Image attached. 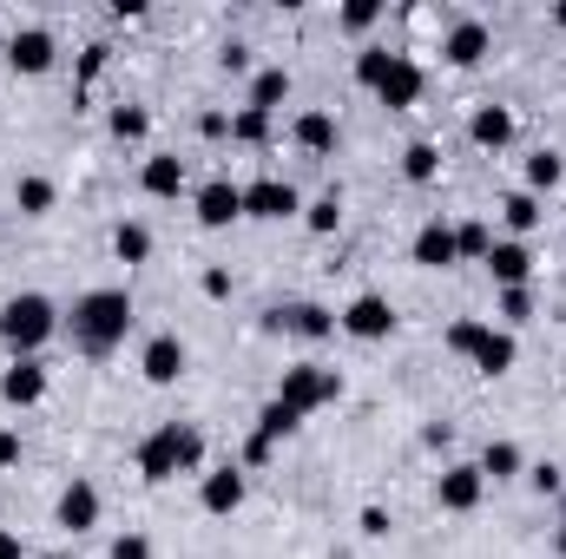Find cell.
Segmentation results:
<instances>
[{"label":"cell","instance_id":"cell-41","mask_svg":"<svg viewBox=\"0 0 566 559\" xmlns=\"http://www.w3.org/2000/svg\"><path fill=\"white\" fill-rule=\"evenodd\" d=\"M271 454H277V441H271V434H251V441H244V461H238V467H264Z\"/></svg>","mask_w":566,"mask_h":559},{"label":"cell","instance_id":"cell-38","mask_svg":"<svg viewBox=\"0 0 566 559\" xmlns=\"http://www.w3.org/2000/svg\"><path fill=\"white\" fill-rule=\"evenodd\" d=\"M336 20H343V33H369V27L382 20V0H349Z\"/></svg>","mask_w":566,"mask_h":559},{"label":"cell","instance_id":"cell-8","mask_svg":"<svg viewBox=\"0 0 566 559\" xmlns=\"http://www.w3.org/2000/svg\"><path fill=\"white\" fill-rule=\"evenodd\" d=\"M191 211H198V224H205V231H224V224H238V218H244V184L211 178V184H198Z\"/></svg>","mask_w":566,"mask_h":559},{"label":"cell","instance_id":"cell-33","mask_svg":"<svg viewBox=\"0 0 566 559\" xmlns=\"http://www.w3.org/2000/svg\"><path fill=\"white\" fill-rule=\"evenodd\" d=\"M488 329H494V323L461 316V323H448V336H441V342H448V356H468V362H474V349H481V336H488Z\"/></svg>","mask_w":566,"mask_h":559},{"label":"cell","instance_id":"cell-43","mask_svg":"<svg viewBox=\"0 0 566 559\" xmlns=\"http://www.w3.org/2000/svg\"><path fill=\"white\" fill-rule=\"evenodd\" d=\"M198 133H205V139H231V113H205Z\"/></svg>","mask_w":566,"mask_h":559},{"label":"cell","instance_id":"cell-36","mask_svg":"<svg viewBox=\"0 0 566 559\" xmlns=\"http://www.w3.org/2000/svg\"><path fill=\"white\" fill-rule=\"evenodd\" d=\"M389 60H396L389 46H363V53H356V80L376 93V86H382V73H389Z\"/></svg>","mask_w":566,"mask_h":559},{"label":"cell","instance_id":"cell-42","mask_svg":"<svg viewBox=\"0 0 566 559\" xmlns=\"http://www.w3.org/2000/svg\"><path fill=\"white\" fill-rule=\"evenodd\" d=\"M218 60H224V73H251V46H244V40H231Z\"/></svg>","mask_w":566,"mask_h":559},{"label":"cell","instance_id":"cell-19","mask_svg":"<svg viewBox=\"0 0 566 559\" xmlns=\"http://www.w3.org/2000/svg\"><path fill=\"white\" fill-rule=\"evenodd\" d=\"M290 139H296V151H310V158H329V151H336V113H323V106L296 113Z\"/></svg>","mask_w":566,"mask_h":559},{"label":"cell","instance_id":"cell-17","mask_svg":"<svg viewBox=\"0 0 566 559\" xmlns=\"http://www.w3.org/2000/svg\"><path fill=\"white\" fill-rule=\"evenodd\" d=\"M409 257H416L422 271H454V264H461V251H454V224H448V218H428L422 231H416V244H409Z\"/></svg>","mask_w":566,"mask_h":559},{"label":"cell","instance_id":"cell-20","mask_svg":"<svg viewBox=\"0 0 566 559\" xmlns=\"http://www.w3.org/2000/svg\"><path fill=\"white\" fill-rule=\"evenodd\" d=\"M139 184H145V198H178L185 191V158L178 151H151L139 165Z\"/></svg>","mask_w":566,"mask_h":559},{"label":"cell","instance_id":"cell-51","mask_svg":"<svg viewBox=\"0 0 566 559\" xmlns=\"http://www.w3.org/2000/svg\"><path fill=\"white\" fill-rule=\"evenodd\" d=\"M46 559H66V553H46Z\"/></svg>","mask_w":566,"mask_h":559},{"label":"cell","instance_id":"cell-35","mask_svg":"<svg viewBox=\"0 0 566 559\" xmlns=\"http://www.w3.org/2000/svg\"><path fill=\"white\" fill-rule=\"evenodd\" d=\"M231 139H238V145H264V139H271V113H258V106L231 113Z\"/></svg>","mask_w":566,"mask_h":559},{"label":"cell","instance_id":"cell-32","mask_svg":"<svg viewBox=\"0 0 566 559\" xmlns=\"http://www.w3.org/2000/svg\"><path fill=\"white\" fill-rule=\"evenodd\" d=\"M494 316H501V329H521V323L534 316V283H527V289H501V296H494Z\"/></svg>","mask_w":566,"mask_h":559},{"label":"cell","instance_id":"cell-46","mask_svg":"<svg viewBox=\"0 0 566 559\" xmlns=\"http://www.w3.org/2000/svg\"><path fill=\"white\" fill-rule=\"evenodd\" d=\"M205 296H231V271H205Z\"/></svg>","mask_w":566,"mask_h":559},{"label":"cell","instance_id":"cell-24","mask_svg":"<svg viewBox=\"0 0 566 559\" xmlns=\"http://www.w3.org/2000/svg\"><path fill=\"white\" fill-rule=\"evenodd\" d=\"M474 467H481V481H514V474H527V461H521V447H514V441H488Z\"/></svg>","mask_w":566,"mask_h":559},{"label":"cell","instance_id":"cell-6","mask_svg":"<svg viewBox=\"0 0 566 559\" xmlns=\"http://www.w3.org/2000/svg\"><path fill=\"white\" fill-rule=\"evenodd\" d=\"M481 494H488V481H481L474 461H454V467L434 474V507H441V514H474Z\"/></svg>","mask_w":566,"mask_h":559},{"label":"cell","instance_id":"cell-1","mask_svg":"<svg viewBox=\"0 0 566 559\" xmlns=\"http://www.w3.org/2000/svg\"><path fill=\"white\" fill-rule=\"evenodd\" d=\"M66 329H73V349L99 362V356H113V349L133 336V296H126V289H113V283H106V289L73 296V323H66Z\"/></svg>","mask_w":566,"mask_h":559},{"label":"cell","instance_id":"cell-15","mask_svg":"<svg viewBox=\"0 0 566 559\" xmlns=\"http://www.w3.org/2000/svg\"><path fill=\"white\" fill-rule=\"evenodd\" d=\"M53 53H60V46H53V33H46V27H20V33L7 40V66H13V73H27V80H40V73L53 66Z\"/></svg>","mask_w":566,"mask_h":559},{"label":"cell","instance_id":"cell-39","mask_svg":"<svg viewBox=\"0 0 566 559\" xmlns=\"http://www.w3.org/2000/svg\"><path fill=\"white\" fill-rule=\"evenodd\" d=\"M527 487L541 494V500H560V487H566V474L554 467V461H541V467H527Z\"/></svg>","mask_w":566,"mask_h":559},{"label":"cell","instance_id":"cell-2","mask_svg":"<svg viewBox=\"0 0 566 559\" xmlns=\"http://www.w3.org/2000/svg\"><path fill=\"white\" fill-rule=\"evenodd\" d=\"M205 467V434L191 421H158L139 441V481H171V474H198Z\"/></svg>","mask_w":566,"mask_h":559},{"label":"cell","instance_id":"cell-30","mask_svg":"<svg viewBox=\"0 0 566 559\" xmlns=\"http://www.w3.org/2000/svg\"><path fill=\"white\" fill-rule=\"evenodd\" d=\"M303 224H310L316 238H329V231L343 224V191H323L316 204H303Z\"/></svg>","mask_w":566,"mask_h":559},{"label":"cell","instance_id":"cell-14","mask_svg":"<svg viewBox=\"0 0 566 559\" xmlns=\"http://www.w3.org/2000/svg\"><path fill=\"white\" fill-rule=\"evenodd\" d=\"M488 277H494V289H527V283H534V251H527L521 238H494Z\"/></svg>","mask_w":566,"mask_h":559},{"label":"cell","instance_id":"cell-5","mask_svg":"<svg viewBox=\"0 0 566 559\" xmlns=\"http://www.w3.org/2000/svg\"><path fill=\"white\" fill-rule=\"evenodd\" d=\"M336 329H343V336H356V342H389V336H396V303H389V296H376V289H363V296L336 316Z\"/></svg>","mask_w":566,"mask_h":559},{"label":"cell","instance_id":"cell-23","mask_svg":"<svg viewBox=\"0 0 566 559\" xmlns=\"http://www.w3.org/2000/svg\"><path fill=\"white\" fill-rule=\"evenodd\" d=\"M541 218H547V211H541V198H534V191H507V198H501V224H507L514 238L541 231Z\"/></svg>","mask_w":566,"mask_h":559},{"label":"cell","instance_id":"cell-45","mask_svg":"<svg viewBox=\"0 0 566 559\" xmlns=\"http://www.w3.org/2000/svg\"><path fill=\"white\" fill-rule=\"evenodd\" d=\"M20 461V434L13 428H0V467H13Z\"/></svg>","mask_w":566,"mask_h":559},{"label":"cell","instance_id":"cell-9","mask_svg":"<svg viewBox=\"0 0 566 559\" xmlns=\"http://www.w3.org/2000/svg\"><path fill=\"white\" fill-rule=\"evenodd\" d=\"M185 362H191V349H185L171 329H165V336H151V342L139 349V376L151 382V389H171V382L185 376Z\"/></svg>","mask_w":566,"mask_h":559},{"label":"cell","instance_id":"cell-44","mask_svg":"<svg viewBox=\"0 0 566 559\" xmlns=\"http://www.w3.org/2000/svg\"><path fill=\"white\" fill-rule=\"evenodd\" d=\"M363 534L382 540V534H389V514H382V507H363Z\"/></svg>","mask_w":566,"mask_h":559},{"label":"cell","instance_id":"cell-27","mask_svg":"<svg viewBox=\"0 0 566 559\" xmlns=\"http://www.w3.org/2000/svg\"><path fill=\"white\" fill-rule=\"evenodd\" d=\"M283 99H290V73H283V66H264V73L251 80V106H258V113H277Z\"/></svg>","mask_w":566,"mask_h":559},{"label":"cell","instance_id":"cell-22","mask_svg":"<svg viewBox=\"0 0 566 559\" xmlns=\"http://www.w3.org/2000/svg\"><path fill=\"white\" fill-rule=\"evenodd\" d=\"M514 356H521L514 329H488V336H481V349H474V369L494 382V376H507V369H514Z\"/></svg>","mask_w":566,"mask_h":559},{"label":"cell","instance_id":"cell-13","mask_svg":"<svg viewBox=\"0 0 566 559\" xmlns=\"http://www.w3.org/2000/svg\"><path fill=\"white\" fill-rule=\"evenodd\" d=\"M198 507H205V514H218V520H224V514H238V507H244V467H238V461L211 467V474L198 481Z\"/></svg>","mask_w":566,"mask_h":559},{"label":"cell","instance_id":"cell-3","mask_svg":"<svg viewBox=\"0 0 566 559\" xmlns=\"http://www.w3.org/2000/svg\"><path fill=\"white\" fill-rule=\"evenodd\" d=\"M53 329H60L53 296L20 289V296H7V303H0V342H7V356H40V349L53 342Z\"/></svg>","mask_w":566,"mask_h":559},{"label":"cell","instance_id":"cell-31","mask_svg":"<svg viewBox=\"0 0 566 559\" xmlns=\"http://www.w3.org/2000/svg\"><path fill=\"white\" fill-rule=\"evenodd\" d=\"M454 251H461V264H488L494 231H488V224H454Z\"/></svg>","mask_w":566,"mask_h":559},{"label":"cell","instance_id":"cell-49","mask_svg":"<svg viewBox=\"0 0 566 559\" xmlns=\"http://www.w3.org/2000/svg\"><path fill=\"white\" fill-rule=\"evenodd\" d=\"M554 553H560V559H566V527H560V534H554Z\"/></svg>","mask_w":566,"mask_h":559},{"label":"cell","instance_id":"cell-7","mask_svg":"<svg viewBox=\"0 0 566 559\" xmlns=\"http://www.w3.org/2000/svg\"><path fill=\"white\" fill-rule=\"evenodd\" d=\"M296 211H303V198H296L290 178H258V184H244V218L283 224V218H296Z\"/></svg>","mask_w":566,"mask_h":559},{"label":"cell","instance_id":"cell-12","mask_svg":"<svg viewBox=\"0 0 566 559\" xmlns=\"http://www.w3.org/2000/svg\"><path fill=\"white\" fill-rule=\"evenodd\" d=\"M0 402H13V409L46 402V369H40V356H13V362L0 369Z\"/></svg>","mask_w":566,"mask_h":559},{"label":"cell","instance_id":"cell-18","mask_svg":"<svg viewBox=\"0 0 566 559\" xmlns=\"http://www.w3.org/2000/svg\"><path fill=\"white\" fill-rule=\"evenodd\" d=\"M271 329H290L296 342H329L336 336V309H323V303H290L271 316Z\"/></svg>","mask_w":566,"mask_h":559},{"label":"cell","instance_id":"cell-4","mask_svg":"<svg viewBox=\"0 0 566 559\" xmlns=\"http://www.w3.org/2000/svg\"><path fill=\"white\" fill-rule=\"evenodd\" d=\"M277 402L296 415H316L329 402H343V369H323V362H290L277 382Z\"/></svg>","mask_w":566,"mask_h":559},{"label":"cell","instance_id":"cell-47","mask_svg":"<svg viewBox=\"0 0 566 559\" xmlns=\"http://www.w3.org/2000/svg\"><path fill=\"white\" fill-rule=\"evenodd\" d=\"M0 559H27V547H20V534H7V527H0Z\"/></svg>","mask_w":566,"mask_h":559},{"label":"cell","instance_id":"cell-26","mask_svg":"<svg viewBox=\"0 0 566 559\" xmlns=\"http://www.w3.org/2000/svg\"><path fill=\"white\" fill-rule=\"evenodd\" d=\"M402 178H409V184H434V178H441V145H428V139L409 145V151H402Z\"/></svg>","mask_w":566,"mask_h":559},{"label":"cell","instance_id":"cell-52","mask_svg":"<svg viewBox=\"0 0 566 559\" xmlns=\"http://www.w3.org/2000/svg\"><path fill=\"white\" fill-rule=\"evenodd\" d=\"M560 395H566V382H560Z\"/></svg>","mask_w":566,"mask_h":559},{"label":"cell","instance_id":"cell-50","mask_svg":"<svg viewBox=\"0 0 566 559\" xmlns=\"http://www.w3.org/2000/svg\"><path fill=\"white\" fill-rule=\"evenodd\" d=\"M560 514H566V487H560ZM560 527H566V520H560Z\"/></svg>","mask_w":566,"mask_h":559},{"label":"cell","instance_id":"cell-34","mask_svg":"<svg viewBox=\"0 0 566 559\" xmlns=\"http://www.w3.org/2000/svg\"><path fill=\"white\" fill-rule=\"evenodd\" d=\"M106 126H113V139L139 145L145 133H151V113H145V106H113V119H106Z\"/></svg>","mask_w":566,"mask_h":559},{"label":"cell","instance_id":"cell-11","mask_svg":"<svg viewBox=\"0 0 566 559\" xmlns=\"http://www.w3.org/2000/svg\"><path fill=\"white\" fill-rule=\"evenodd\" d=\"M488 53H494L488 20H454V27L441 33V60H448V66H481Z\"/></svg>","mask_w":566,"mask_h":559},{"label":"cell","instance_id":"cell-40","mask_svg":"<svg viewBox=\"0 0 566 559\" xmlns=\"http://www.w3.org/2000/svg\"><path fill=\"white\" fill-rule=\"evenodd\" d=\"M106 559H151V540H145V534H119Z\"/></svg>","mask_w":566,"mask_h":559},{"label":"cell","instance_id":"cell-37","mask_svg":"<svg viewBox=\"0 0 566 559\" xmlns=\"http://www.w3.org/2000/svg\"><path fill=\"white\" fill-rule=\"evenodd\" d=\"M296 409H283L277 395H271V402H264V415H258V434H271V441H283V434H296Z\"/></svg>","mask_w":566,"mask_h":559},{"label":"cell","instance_id":"cell-28","mask_svg":"<svg viewBox=\"0 0 566 559\" xmlns=\"http://www.w3.org/2000/svg\"><path fill=\"white\" fill-rule=\"evenodd\" d=\"M113 257H119V264H145V257H151V231H145L139 218H126V224L113 231Z\"/></svg>","mask_w":566,"mask_h":559},{"label":"cell","instance_id":"cell-25","mask_svg":"<svg viewBox=\"0 0 566 559\" xmlns=\"http://www.w3.org/2000/svg\"><path fill=\"white\" fill-rule=\"evenodd\" d=\"M53 198H60V191H53V178H40V171H27V178L13 184L20 218H46V211H53Z\"/></svg>","mask_w":566,"mask_h":559},{"label":"cell","instance_id":"cell-48","mask_svg":"<svg viewBox=\"0 0 566 559\" xmlns=\"http://www.w3.org/2000/svg\"><path fill=\"white\" fill-rule=\"evenodd\" d=\"M554 27H560V33H566V0H560V7H554Z\"/></svg>","mask_w":566,"mask_h":559},{"label":"cell","instance_id":"cell-16","mask_svg":"<svg viewBox=\"0 0 566 559\" xmlns=\"http://www.w3.org/2000/svg\"><path fill=\"white\" fill-rule=\"evenodd\" d=\"M422 86H428L422 66H416L409 53H396V60H389V73H382V86H376V99H382L389 113H409V106L422 99Z\"/></svg>","mask_w":566,"mask_h":559},{"label":"cell","instance_id":"cell-29","mask_svg":"<svg viewBox=\"0 0 566 559\" xmlns=\"http://www.w3.org/2000/svg\"><path fill=\"white\" fill-rule=\"evenodd\" d=\"M560 178H566L560 151H534V158H527V184H521V191H534V198H541V191H554Z\"/></svg>","mask_w":566,"mask_h":559},{"label":"cell","instance_id":"cell-21","mask_svg":"<svg viewBox=\"0 0 566 559\" xmlns=\"http://www.w3.org/2000/svg\"><path fill=\"white\" fill-rule=\"evenodd\" d=\"M468 139L481 145V151H507V145H514V113H507V106H474Z\"/></svg>","mask_w":566,"mask_h":559},{"label":"cell","instance_id":"cell-10","mask_svg":"<svg viewBox=\"0 0 566 559\" xmlns=\"http://www.w3.org/2000/svg\"><path fill=\"white\" fill-rule=\"evenodd\" d=\"M53 527H66V534H86V527H99V487L73 474V481L60 487V500H53Z\"/></svg>","mask_w":566,"mask_h":559}]
</instances>
